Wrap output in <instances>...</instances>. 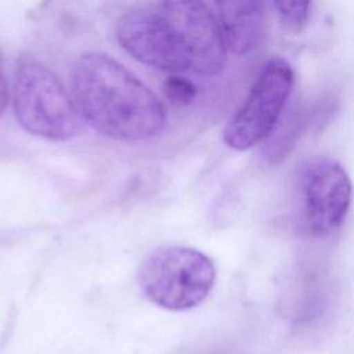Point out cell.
Segmentation results:
<instances>
[{
  "mask_svg": "<svg viewBox=\"0 0 354 354\" xmlns=\"http://www.w3.org/2000/svg\"><path fill=\"white\" fill-rule=\"evenodd\" d=\"M71 87L82 120L109 138L144 141L166 124L159 97L106 54L80 55L71 71Z\"/></svg>",
  "mask_w": 354,
  "mask_h": 354,
  "instance_id": "obj_1",
  "label": "cell"
},
{
  "mask_svg": "<svg viewBox=\"0 0 354 354\" xmlns=\"http://www.w3.org/2000/svg\"><path fill=\"white\" fill-rule=\"evenodd\" d=\"M12 102L18 123L33 136L66 141L82 130L73 100L53 71L32 57L17 64Z\"/></svg>",
  "mask_w": 354,
  "mask_h": 354,
  "instance_id": "obj_2",
  "label": "cell"
},
{
  "mask_svg": "<svg viewBox=\"0 0 354 354\" xmlns=\"http://www.w3.org/2000/svg\"><path fill=\"white\" fill-rule=\"evenodd\" d=\"M138 285L153 304L184 311L199 306L216 281L213 261L202 252L178 245L153 249L141 263Z\"/></svg>",
  "mask_w": 354,
  "mask_h": 354,
  "instance_id": "obj_3",
  "label": "cell"
},
{
  "mask_svg": "<svg viewBox=\"0 0 354 354\" xmlns=\"http://www.w3.org/2000/svg\"><path fill=\"white\" fill-rule=\"evenodd\" d=\"M295 72L282 57L268 59L250 91L224 129V142L236 151H246L268 138L279 123L292 93Z\"/></svg>",
  "mask_w": 354,
  "mask_h": 354,
  "instance_id": "obj_4",
  "label": "cell"
},
{
  "mask_svg": "<svg viewBox=\"0 0 354 354\" xmlns=\"http://www.w3.org/2000/svg\"><path fill=\"white\" fill-rule=\"evenodd\" d=\"M116 39L124 51L148 66L174 73L189 71L181 29L169 1L124 12Z\"/></svg>",
  "mask_w": 354,
  "mask_h": 354,
  "instance_id": "obj_5",
  "label": "cell"
},
{
  "mask_svg": "<svg viewBox=\"0 0 354 354\" xmlns=\"http://www.w3.org/2000/svg\"><path fill=\"white\" fill-rule=\"evenodd\" d=\"M300 216L307 231L329 235L344 221L353 196V184L346 169L329 156L307 159L297 176Z\"/></svg>",
  "mask_w": 354,
  "mask_h": 354,
  "instance_id": "obj_6",
  "label": "cell"
},
{
  "mask_svg": "<svg viewBox=\"0 0 354 354\" xmlns=\"http://www.w3.org/2000/svg\"><path fill=\"white\" fill-rule=\"evenodd\" d=\"M225 46L238 55L253 51L264 36V4L253 0L216 3Z\"/></svg>",
  "mask_w": 354,
  "mask_h": 354,
  "instance_id": "obj_7",
  "label": "cell"
},
{
  "mask_svg": "<svg viewBox=\"0 0 354 354\" xmlns=\"http://www.w3.org/2000/svg\"><path fill=\"white\" fill-rule=\"evenodd\" d=\"M300 118L297 112H292L289 116L286 115L281 124L274 129L271 136L268 137V148L267 155L271 160L278 162L285 158L290 149L296 145V140L300 131Z\"/></svg>",
  "mask_w": 354,
  "mask_h": 354,
  "instance_id": "obj_8",
  "label": "cell"
},
{
  "mask_svg": "<svg viewBox=\"0 0 354 354\" xmlns=\"http://www.w3.org/2000/svg\"><path fill=\"white\" fill-rule=\"evenodd\" d=\"M271 7L286 32L299 33L308 22L313 4L310 1H272Z\"/></svg>",
  "mask_w": 354,
  "mask_h": 354,
  "instance_id": "obj_9",
  "label": "cell"
},
{
  "mask_svg": "<svg viewBox=\"0 0 354 354\" xmlns=\"http://www.w3.org/2000/svg\"><path fill=\"white\" fill-rule=\"evenodd\" d=\"M163 93L170 102L185 106L195 100L196 86L187 77L173 75L163 82Z\"/></svg>",
  "mask_w": 354,
  "mask_h": 354,
  "instance_id": "obj_10",
  "label": "cell"
},
{
  "mask_svg": "<svg viewBox=\"0 0 354 354\" xmlns=\"http://www.w3.org/2000/svg\"><path fill=\"white\" fill-rule=\"evenodd\" d=\"M8 98H10V90H8V83L3 75V72L0 71V116L4 112L7 104H8Z\"/></svg>",
  "mask_w": 354,
  "mask_h": 354,
  "instance_id": "obj_11",
  "label": "cell"
}]
</instances>
